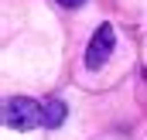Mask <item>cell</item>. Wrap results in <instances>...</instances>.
I'll return each mask as SVG.
<instances>
[{"label":"cell","instance_id":"cell-1","mask_svg":"<svg viewBox=\"0 0 147 140\" xmlns=\"http://www.w3.org/2000/svg\"><path fill=\"white\" fill-rule=\"evenodd\" d=\"M3 123L10 130H34L45 123V109H41V103L28 99V96H14L3 106Z\"/></svg>","mask_w":147,"mask_h":140},{"label":"cell","instance_id":"cell-2","mask_svg":"<svg viewBox=\"0 0 147 140\" xmlns=\"http://www.w3.org/2000/svg\"><path fill=\"white\" fill-rule=\"evenodd\" d=\"M113 44H116V31H113V24H99L96 28V34L89 38V48H86V69H103L106 65V58H110Z\"/></svg>","mask_w":147,"mask_h":140},{"label":"cell","instance_id":"cell-3","mask_svg":"<svg viewBox=\"0 0 147 140\" xmlns=\"http://www.w3.org/2000/svg\"><path fill=\"white\" fill-rule=\"evenodd\" d=\"M41 109H45V123H41V127L55 130V127H62V123H65V113H69V106L62 103V99H48V103H41Z\"/></svg>","mask_w":147,"mask_h":140},{"label":"cell","instance_id":"cell-4","mask_svg":"<svg viewBox=\"0 0 147 140\" xmlns=\"http://www.w3.org/2000/svg\"><path fill=\"white\" fill-rule=\"evenodd\" d=\"M62 7H79V3H86V0H58Z\"/></svg>","mask_w":147,"mask_h":140}]
</instances>
